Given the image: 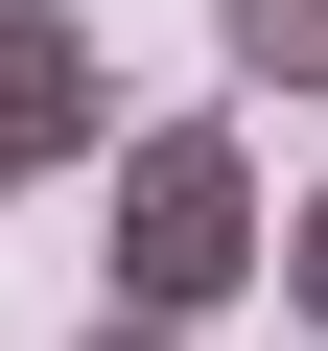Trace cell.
I'll list each match as a JSON object with an SVG mask.
<instances>
[{
	"mask_svg": "<svg viewBox=\"0 0 328 351\" xmlns=\"http://www.w3.org/2000/svg\"><path fill=\"white\" fill-rule=\"evenodd\" d=\"M258 281H281V304L328 328V188H305V211H258Z\"/></svg>",
	"mask_w": 328,
	"mask_h": 351,
	"instance_id": "277c9868",
	"label": "cell"
},
{
	"mask_svg": "<svg viewBox=\"0 0 328 351\" xmlns=\"http://www.w3.org/2000/svg\"><path fill=\"white\" fill-rule=\"evenodd\" d=\"M211 47H235L258 94H328V0H211Z\"/></svg>",
	"mask_w": 328,
	"mask_h": 351,
	"instance_id": "3957f363",
	"label": "cell"
},
{
	"mask_svg": "<svg viewBox=\"0 0 328 351\" xmlns=\"http://www.w3.org/2000/svg\"><path fill=\"white\" fill-rule=\"evenodd\" d=\"M94 164V0H0V211Z\"/></svg>",
	"mask_w": 328,
	"mask_h": 351,
	"instance_id": "7a4b0ae2",
	"label": "cell"
},
{
	"mask_svg": "<svg viewBox=\"0 0 328 351\" xmlns=\"http://www.w3.org/2000/svg\"><path fill=\"white\" fill-rule=\"evenodd\" d=\"M71 351H188V328H141V304H94V328H71Z\"/></svg>",
	"mask_w": 328,
	"mask_h": 351,
	"instance_id": "5b68a950",
	"label": "cell"
},
{
	"mask_svg": "<svg viewBox=\"0 0 328 351\" xmlns=\"http://www.w3.org/2000/svg\"><path fill=\"white\" fill-rule=\"evenodd\" d=\"M258 281V141L235 117H141L117 141V304L141 328H211Z\"/></svg>",
	"mask_w": 328,
	"mask_h": 351,
	"instance_id": "6da1fadb",
	"label": "cell"
}]
</instances>
